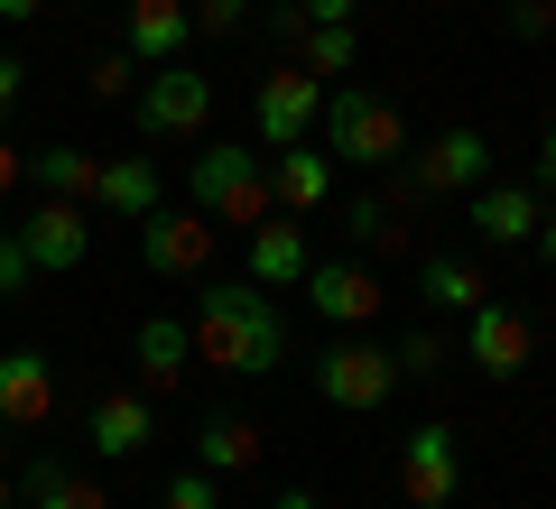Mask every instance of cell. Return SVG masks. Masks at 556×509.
<instances>
[{
	"instance_id": "60d3db41",
	"label": "cell",
	"mask_w": 556,
	"mask_h": 509,
	"mask_svg": "<svg viewBox=\"0 0 556 509\" xmlns=\"http://www.w3.org/2000/svg\"><path fill=\"white\" fill-rule=\"evenodd\" d=\"M0 509H20V491H10V463H0Z\"/></svg>"
},
{
	"instance_id": "7a4b0ae2",
	"label": "cell",
	"mask_w": 556,
	"mask_h": 509,
	"mask_svg": "<svg viewBox=\"0 0 556 509\" xmlns=\"http://www.w3.org/2000/svg\"><path fill=\"white\" fill-rule=\"evenodd\" d=\"M186 195H195L204 222H269V214H278V195H269V157L241 149V139L195 149V167H186Z\"/></svg>"
},
{
	"instance_id": "52a82bcc",
	"label": "cell",
	"mask_w": 556,
	"mask_h": 509,
	"mask_svg": "<svg viewBox=\"0 0 556 509\" xmlns=\"http://www.w3.org/2000/svg\"><path fill=\"white\" fill-rule=\"evenodd\" d=\"M214 232L223 222H204L195 204H159V214H139V259L159 278H177V288H195L214 269Z\"/></svg>"
},
{
	"instance_id": "44dd1931",
	"label": "cell",
	"mask_w": 556,
	"mask_h": 509,
	"mask_svg": "<svg viewBox=\"0 0 556 509\" xmlns=\"http://www.w3.org/2000/svg\"><path fill=\"white\" fill-rule=\"evenodd\" d=\"M306 232H298V214H269V222H251V288H298L306 278Z\"/></svg>"
},
{
	"instance_id": "f35d334b",
	"label": "cell",
	"mask_w": 556,
	"mask_h": 509,
	"mask_svg": "<svg viewBox=\"0 0 556 509\" xmlns=\"http://www.w3.org/2000/svg\"><path fill=\"white\" fill-rule=\"evenodd\" d=\"M38 10H47V0H0V20H10V28H20V20H38Z\"/></svg>"
},
{
	"instance_id": "4316f807",
	"label": "cell",
	"mask_w": 556,
	"mask_h": 509,
	"mask_svg": "<svg viewBox=\"0 0 556 509\" xmlns=\"http://www.w3.org/2000/svg\"><path fill=\"white\" fill-rule=\"evenodd\" d=\"M390 361H399V380H437L445 361H455V343H445L437 325H417V333H399V353H390Z\"/></svg>"
},
{
	"instance_id": "603a6c76",
	"label": "cell",
	"mask_w": 556,
	"mask_h": 509,
	"mask_svg": "<svg viewBox=\"0 0 556 509\" xmlns=\"http://www.w3.org/2000/svg\"><path fill=\"white\" fill-rule=\"evenodd\" d=\"M195 463L204 472H251L260 463V427L251 417H204L195 427Z\"/></svg>"
},
{
	"instance_id": "ffe728a7",
	"label": "cell",
	"mask_w": 556,
	"mask_h": 509,
	"mask_svg": "<svg viewBox=\"0 0 556 509\" xmlns=\"http://www.w3.org/2000/svg\"><path fill=\"white\" fill-rule=\"evenodd\" d=\"M482 296H492V278H482L473 259H455V251L417 259V306H427V315H473Z\"/></svg>"
},
{
	"instance_id": "e0dca14e",
	"label": "cell",
	"mask_w": 556,
	"mask_h": 509,
	"mask_svg": "<svg viewBox=\"0 0 556 509\" xmlns=\"http://www.w3.org/2000/svg\"><path fill=\"white\" fill-rule=\"evenodd\" d=\"M538 204H547L538 186H473V195H464V222L510 251V241H538Z\"/></svg>"
},
{
	"instance_id": "8d00e7d4",
	"label": "cell",
	"mask_w": 556,
	"mask_h": 509,
	"mask_svg": "<svg viewBox=\"0 0 556 509\" xmlns=\"http://www.w3.org/2000/svg\"><path fill=\"white\" fill-rule=\"evenodd\" d=\"M538 251H547V259H556V195H547V204H538Z\"/></svg>"
},
{
	"instance_id": "d590c367",
	"label": "cell",
	"mask_w": 556,
	"mask_h": 509,
	"mask_svg": "<svg viewBox=\"0 0 556 509\" xmlns=\"http://www.w3.org/2000/svg\"><path fill=\"white\" fill-rule=\"evenodd\" d=\"M298 10H306V20H353L362 0H298Z\"/></svg>"
},
{
	"instance_id": "ac0fdd59",
	"label": "cell",
	"mask_w": 556,
	"mask_h": 509,
	"mask_svg": "<svg viewBox=\"0 0 556 509\" xmlns=\"http://www.w3.org/2000/svg\"><path fill=\"white\" fill-rule=\"evenodd\" d=\"M20 500L28 509H112L102 482L84 463H65V454H28V463H20Z\"/></svg>"
},
{
	"instance_id": "8fae6325",
	"label": "cell",
	"mask_w": 556,
	"mask_h": 509,
	"mask_svg": "<svg viewBox=\"0 0 556 509\" xmlns=\"http://www.w3.org/2000/svg\"><path fill=\"white\" fill-rule=\"evenodd\" d=\"M298 288H306V306H316L325 325H343V333H353V325H371V315L390 306V288H380V278L362 269V259H306V278H298Z\"/></svg>"
},
{
	"instance_id": "4fadbf2b",
	"label": "cell",
	"mask_w": 556,
	"mask_h": 509,
	"mask_svg": "<svg viewBox=\"0 0 556 509\" xmlns=\"http://www.w3.org/2000/svg\"><path fill=\"white\" fill-rule=\"evenodd\" d=\"M84 445H93L102 463H130L139 445H159V408H149V390H93V408H84Z\"/></svg>"
},
{
	"instance_id": "f1b7e54d",
	"label": "cell",
	"mask_w": 556,
	"mask_h": 509,
	"mask_svg": "<svg viewBox=\"0 0 556 509\" xmlns=\"http://www.w3.org/2000/svg\"><path fill=\"white\" fill-rule=\"evenodd\" d=\"M195 10V38H241L251 28V0H186Z\"/></svg>"
},
{
	"instance_id": "3957f363",
	"label": "cell",
	"mask_w": 556,
	"mask_h": 509,
	"mask_svg": "<svg viewBox=\"0 0 556 509\" xmlns=\"http://www.w3.org/2000/svg\"><path fill=\"white\" fill-rule=\"evenodd\" d=\"M325 157H343V167H390V157H408L399 102L371 93V84H334L325 93Z\"/></svg>"
},
{
	"instance_id": "7c38bea8",
	"label": "cell",
	"mask_w": 556,
	"mask_h": 509,
	"mask_svg": "<svg viewBox=\"0 0 556 509\" xmlns=\"http://www.w3.org/2000/svg\"><path fill=\"white\" fill-rule=\"evenodd\" d=\"M251 130H260V149H298V139L316 130V75H306V65H278V75H260V93H251Z\"/></svg>"
},
{
	"instance_id": "d4e9b609",
	"label": "cell",
	"mask_w": 556,
	"mask_h": 509,
	"mask_svg": "<svg viewBox=\"0 0 556 509\" xmlns=\"http://www.w3.org/2000/svg\"><path fill=\"white\" fill-rule=\"evenodd\" d=\"M28 177H38L47 195H65V204H93L102 157H84V149H38V157H28Z\"/></svg>"
},
{
	"instance_id": "ab89813d",
	"label": "cell",
	"mask_w": 556,
	"mask_h": 509,
	"mask_svg": "<svg viewBox=\"0 0 556 509\" xmlns=\"http://www.w3.org/2000/svg\"><path fill=\"white\" fill-rule=\"evenodd\" d=\"M278 509H325V500H316V491H278Z\"/></svg>"
},
{
	"instance_id": "5bb4252c",
	"label": "cell",
	"mask_w": 556,
	"mask_h": 509,
	"mask_svg": "<svg viewBox=\"0 0 556 509\" xmlns=\"http://www.w3.org/2000/svg\"><path fill=\"white\" fill-rule=\"evenodd\" d=\"M186 38H195V10L186 0H130V20H121V47L139 65H177Z\"/></svg>"
},
{
	"instance_id": "e575fe53",
	"label": "cell",
	"mask_w": 556,
	"mask_h": 509,
	"mask_svg": "<svg viewBox=\"0 0 556 509\" xmlns=\"http://www.w3.org/2000/svg\"><path fill=\"white\" fill-rule=\"evenodd\" d=\"M529 186H538V195H556V120H547V139H538V177Z\"/></svg>"
},
{
	"instance_id": "9a60e30c",
	"label": "cell",
	"mask_w": 556,
	"mask_h": 509,
	"mask_svg": "<svg viewBox=\"0 0 556 509\" xmlns=\"http://www.w3.org/2000/svg\"><path fill=\"white\" fill-rule=\"evenodd\" d=\"M269 195H278V214H325L334 204V157L325 149H269Z\"/></svg>"
},
{
	"instance_id": "836d02e7",
	"label": "cell",
	"mask_w": 556,
	"mask_h": 509,
	"mask_svg": "<svg viewBox=\"0 0 556 509\" xmlns=\"http://www.w3.org/2000/svg\"><path fill=\"white\" fill-rule=\"evenodd\" d=\"M20 93H28V65L10 56V47H0V112H10V102H20Z\"/></svg>"
},
{
	"instance_id": "2e32d148",
	"label": "cell",
	"mask_w": 556,
	"mask_h": 509,
	"mask_svg": "<svg viewBox=\"0 0 556 509\" xmlns=\"http://www.w3.org/2000/svg\"><path fill=\"white\" fill-rule=\"evenodd\" d=\"M0 417H10V427H47V417H56V361L47 353H0Z\"/></svg>"
},
{
	"instance_id": "7402d4cb",
	"label": "cell",
	"mask_w": 556,
	"mask_h": 509,
	"mask_svg": "<svg viewBox=\"0 0 556 509\" xmlns=\"http://www.w3.org/2000/svg\"><path fill=\"white\" fill-rule=\"evenodd\" d=\"M93 214H121V222L159 214V167H149V157H102V177H93Z\"/></svg>"
},
{
	"instance_id": "30bf717a",
	"label": "cell",
	"mask_w": 556,
	"mask_h": 509,
	"mask_svg": "<svg viewBox=\"0 0 556 509\" xmlns=\"http://www.w3.org/2000/svg\"><path fill=\"white\" fill-rule=\"evenodd\" d=\"M408 177L427 186V204H455V195H473V186H492V139H482L473 120H455L445 139H427V149L408 157Z\"/></svg>"
},
{
	"instance_id": "f546056e",
	"label": "cell",
	"mask_w": 556,
	"mask_h": 509,
	"mask_svg": "<svg viewBox=\"0 0 556 509\" xmlns=\"http://www.w3.org/2000/svg\"><path fill=\"white\" fill-rule=\"evenodd\" d=\"M501 28H510L519 47H538V38H556V0H510V10H501Z\"/></svg>"
},
{
	"instance_id": "4dcf8cb0",
	"label": "cell",
	"mask_w": 556,
	"mask_h": 509,
	"mask_svg": "<svg viewBox=\"0 0 556 509\" xmlns=\"http://www.w3.org/2000/svg\"><path fill=\"white\" fill-rule=\"evenodd\" d=\"M159 509H214V472H167V491H159Z\"/></svg>"
},
{
	"instance_id": "1f68e13d",
	"label": "cell",
	"mask_w": 556,
	"mask_h": 509,
	"mask_svg": "<svg viewBox=\"0 0 556 509\" xmlns=\"http://www.w3.org/2000/svg\"><path fill=\"white\" fill-rule=\"evenodd\" d=\"M28 278H38V269H28V251H20V232H0V296H20Z\"/></svg>"
},
{
	"instance_id": "d6986e66",
	"label": "cell",
	"mask_w": 556,
	"mask_h": 509,
	"mask_svg": "<svg viewBox=\"0 0 556 509\" xmlns=\"http://www.w3.org/2000/svg\"><path fill=\"white\" fill-rule=\"evenodd\" d=\"M130 353H139V390H177V380L195 371V325H186V315H149Z\"/></svg>"
},
{
	"instance_id": "9c48e42d",
	"label": "cell",
	"mask_w": 556,
	"mask_h": 509,
	"mask_svg": "<svg viewBox=\"0 0 556 509\" xmlns=\"http://www.w3.org/2000/svg\"><path fill=\"white\" fill-rule=\"evenodd\" d=\"M464 361H473L482 380H519L538 361V325L510 306V296H482V306L464 315Z\"/></svg>"
},
{
	"instance_id": "5b68a950",
	"label": "cell",
	"mask_w": 556,
	"mask_h": 509,
	"mask_svg": "<svg viewBox=\"0 0 556 509\" xmlns=\"http://www.w3.org/2000/svg\"><path fill=\"white\" fill-rule=\"evenodd\" d=\"M130 120H139V139H204V120H214V75L159 65V75L130 93Z\"/></svg>"
},
{
	"instance_id": "d6a6232c",
	"label": "cell",
	"mask_w": 556,
	"mask_h": 509,
	"mask_svg": "<svg viewBox=\"0 0 556 509\" xmlns=\"http://www.w3.org/2000/svg\"><path fill=\"white\" fill-rule=\"evenodd\" d=\"M269 38H288V47H306V10H298V0H278V10H269Z\"/></svg>"
},
{
	"instance_id": "83f0119b",
	"label": "cell",
	"mask_w": 556,
	"mask_h": 509,
	"mask_svg": "<svg viewBox=\"0 0 556 509\" xmlns=\"http://www.w3.org/2000/svg\"><path fill=\"white\" fill-rule=\"evenodd\" d=\"M84 84H93V102L139 93V56H130V47H112V56H93V75H84Z\"/></svg>"
},
{
	"instance_id": "484cf974",
	"label": "cell",
	"mask_w": 556,
	"mask_h": 509,
	"mask_svg": "<svg viewBox=\"0 0 556 509\" xmlns=\"http://www.w3.org/2000/svg\"><path fill=\"white\" fill-rule=\"evenodd\" d=\"M353 56H362L353 20H306V75H353Z\"/></svg>"
},
{
	"instance_id": "6da1fadb",
	"label": "cell",
	"mask_w": 556,
	"mask_h": 509,
	"mask_svg": "<svg viewBox=\"0 0 556 509\" xmlns=\"http://www.w3.org/2000/svg\"><path fill=\"white\" fill-rule=\"evenodd\" d=\"M195 361L204 371H232V380H269L288 361V325H278L269 288H241V278H195Z\"/></svg>"
},
{
	"instance_id": "74e56055",
	"label": "cell",
	"mask_w": 556,
	"mask_h": 509,
	"mask_svg": "<svg viewBox=\"0 0 556 509\" xmlns=\"http://www.w3.org/2000/svg\"><path fill=\"white\" fill-rule=\"evenodd\" d=\"M20 186V149H10V130H0V195Z\"/></svg>"
},
{
	"instance_id": "ba28073f",
	"label": "cell",
	"mask_w": 556,
	"mask_h": 509,
	"mask_svg": "<svg viewBox=\"0 0 556 509\" xmlns=\"http://www.w3.org/2000/svg\"><path fill=\"white\" fill-rule=\"evenodd\" d=\"M20 251H28V269H47V278H65V269H84L93 259V204H65V195H38L20 222Z\"/></svg>"
},
{
	"instance_id": "277c9868",
	"label": "cell",
	"mask_w": 556,
	"mask_h": 509,
	"mask_svg": "<svg viewBox=\"0 0 556 509\" xmlns=\"http://www.w3.org/2000/svg\"><path fill=\"white\" fill-rule=\"evenodd\" d=\"M399 500L408 509H455L464 500V435L445 417L408 427V445H399Z\"/></svg>"
},
{
	"instance_id": "8992f818",
	"label": "cell",
	"mask_w": 556,
	"mask_h": 509,
	"mask_svg": "<svg viewBox=\"0 0 556 509\" xmlns=\"http://www.w3.org/2000/svg\"><path fill=\"white\" fill-rule=\"evenodd\" d=\"M390 390H399L390 343H325V353H316V398H325V408L362 417V408H390Z\"/></svg>"
},
{
	"instance_id": "cb8c5ba5",
	"label": "cell",
	"mask_w": 556,
	"mask_h": 509,
	"mask_svg": "<svg viewBox=\"0 0 556 509\" xmlns=\"http://www.w3.org/2000/svg\"><path fill=\"white\" fill-rule=\"evenodd\" d=\"M343 232H353V251H408L417 222L390 214V195H353V204H343Z\"/></svg>"
}]
</instances>
